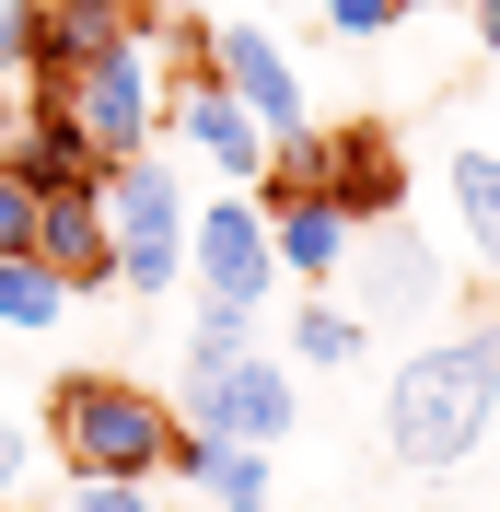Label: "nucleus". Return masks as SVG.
Instances as JSON below:
<instances>
[{
	"mask_svg": "<svg viewBox=\"0 0 500 512\" xmlns=\"http://www.w3.org/2000/svg\"><path fill=\"white\" fill-rule=\"evenodd\" d=\"M59 94H70V117H82V140H94L105 163L152 152V117H163V82H152V35H128L117 59H94L82 82H59Z\"/></svg>",
	"mask_w": 500,
	"mask_h": 512,
	"instance_id": "obj_8",
	"label": "nucleus"
},
{
	"mask_svg": "<svg viewBox=\"0 0 500 512\" xmlns=\"http://www.w3.org/2000/svg\"><path fill=\"white\" fill-rule=\"evenodd\" d=\"M187 280H198V303H245V315H268V291H280V245H268L256 187H210V198L187 210Z\"/></svg>",
	"mask_w": 500,
	"mask_h": 512,
	"instance_id": "obj_5",
	"label": "nucleus"
},
{
	"mask_svg": "<svg viewBox=\"0 0 500 512\" xmlns=\"http://www.w3.org/2000/svg\"><path fill=\"white\" fill-rule=\"evenodd\" d=\"M0 152H12V94H0Z\"/></svg>",
	"mask_w": 500,
	"mask_h": 512,
	"instance_id": "obj_26",
	"label": "nucleus"
},
{
	"mask_svg": "<svg viewBox=\"0 0 500 512\" xmlns=\"http://www.w3.org/2000/svg\"><path fill=\"white\" fill-rule=\"evenodd\" d=\"M35 256L70 280V303H82V291H117V245H105L94 187H70V198H47V210H35Z\"/></svg>",
	"mask_w": 500,
	"mask_h": 512,
	"instance_id": "obj_13",
	"label": "nucleus"
},
{
	"mask_svg": "<svg viewBox=\"0 0 500 512\" xmlns=\"http://www.w3.org/2000/svg\"><path fill=\"white\" fill-rule=\"evenodd\" d=\"M245 350H268V326H256L245 303H198V326H187V373H221V361H245Z\"/></svg>",
	"mask_w": 500,
	"mask_h": 512,
	"instance_id": "obj_19",
	"label": "nucleus"
},
{
	"mask_svg": "<svg viewBox=\"0 0 500 512\" xmlns=\"http://www.w3.org/2000/svg\"><path fill=\"white\" fill-rule=\"evenodd\" d=\"M477 59L500 70V0H477Z\"/></svg>",
	"mask_w": 500,
	"mask_h": 512,
	"instance_id": "obj_25",
	"label": "nucleus"
},
{
	"mask_svg": "<svg viewBox=\"0 0 500 512\" xmlns=\"http://www.w3.org/2000/svg\"><path fill=\"white\" fill-rule=\"evenodd\" d=\"M0 512H12V501H0Z\"/></svg>",
	"mask_w": 500,
	"mask_h": 512,
	"instance_id": "obj_27",
	"label": "nucleus"
},
{
	"mask_svg": "<svg viewBox=\"0 0 500 512\" xmlns=\"http://www.w3.org/2000/svg\"><path fill=\"white\" fill-rule=\"evenodd\" d=\"M396 24H407V0H326V35L338 47H384Z\"/></svg>",
	"mask_w": 500,
	"mask_h": 512,
	"instance_id": "obj_20",
	"label": "nucleus"
},
{
	"mask_svg": "<svg viewBox=\"0 0 500 512\" xmlns=\"http://www.w3.org/2000/svg\"><path fill=\"white\" fill-rule=\"evenodd\" d=\"M442 198H454V233H466V256L500 280V152H477V140H466V152L442 163Z\"/></svg>",
	"mask_w": 500,
	"mask_h": 512,
	"instance_id": "obj_16",
	"label": "nucleus"
},
{
	"mask_svg": "<svg viewBox=\"0 0 500 512\" xmlns=\"http://www.w3.org/2000/svg\"><path fill=\"white\" fill-rule=\"evenodd\" d=\"M326 291H338L361 326H431V315H442V291H454V268H442L419 233L384 222V233H361V245L338 256V280H326Z\"/></svg>",
	"mask_w": 500,
	"mask_h": 512,
	"instance_id": "obj_6",
	"label": "nucleus"
},
{
	"mask_svg": "<svg viewBox=\"0 0 500 512\" xmlns=\"http://www.w3.org/2000/svg\"><path fill=\"white\" fill-rule=\"evenodd\" d=\"M361 350H373V326L349 315L338 291H314V303H291V373H349Z\"/></svg>",
	"mask_w": 500,
	"mask_h": 512,
	"instance_id": "obj_17",
	"label": "nucleus"
},
{
	"mask_svg": "<svg viewBox=\"0 0 500 512\" xmlns=\"http://www.w3.org/2000/svg\"><path fill=\"white\" fill-rule=\"evenodd\" d=\"M175 431L187 419L128 373H59V396H47V443L70 454V478H140L152 489L175 466Z\"/></svg>",
	"mask_w": 500,
	"mask_h": 512,
	"instance_id": "obj_2",
	"label": "nucleus"
},
{
	"mask_svg": "<svg viewBox=\"0 0 500 512\" xmlns=\"http://www.w3.org/2000/svg\"><path fill=\"white\" fill-rule=\"evenodd\" d=\"M94 210H105V245H117V291L128 303H163L187 291V175L163 152H128L94 175Z\"/></svg>",
	"mask_w": 500,
	"mask_h": 512,
	"instance_id": "obj_3",
	"label": "nucleus"
},
{
	"mask_svg": "<svg viewBox=\"0 0 500 512\" xmlns=\"http://www.w3.org/2000/svg\"><path fill=\"white\" fill-rule=\"evenodd\" d=\"M59 512H163V501H152L140 478H70V501H59Z\"/></svg>",
	"mask_w": 500,
	"mask_h": 512,
	"instance_id": "obj_23",
	"label": "nucleus"
},
{
	"mask_svg": "<svg viewBox=\"0 0 500 512\" xmlns=\"http://www.w3.org/2000/svg\"><path fill=\"white\" fill-rule=\"evenodd\" d=\"M128 0H35V82H82L94 59L128 47Z\"/></svg>",
	"mask_w": 500,
	"mask_h": 512,
	"instance_id": "obj_11",
	"label": "nucleus"
},
{
	"mask_svg": "<svg viewBox=\"0 0 500 512\" xmlns=\"http://www.w3.org/2000/svg\"><path fill=\"white\" fill-rule=\"evenodd\" d=\"M35 82V0H0V94Z\"/></svg>",
	"mask_w": 500,
	"mask_h": 512,
	"instance_id": "obj_21",
	"label": "nucleus"
},
{
	"mask_svg": "<svg viewBox=\"0 0 500 512\" xmlns=\"http://www.w3.org/2000/svg\"><path fill=\"white\" fill-rule=\"evenodd\" d=\"M0 163H12L35 198H70V187H94V175H105V152L82 140V117H70L59 82H24V128H12V152H0Z\"/></svg>",
	"mask_w": 500,
	"mask_h": 512,
	"instance_id": "obj_9",
	"label": "nucleus"
},
{
	"mask_svg": "<svg viewBox=\"0 0 500 512\" xmlns=\"http://www.w3.org/2000/svg\"><path fill=\"white\" fill-rule=\"evenodd\" d=\"M256 210H268V245H280V280H338V256L361 245V222H349L338 198H256Z\"/></svg>",
	"mask_w": 500,
	"mask_h": 512,
	"instance_id": "obj_12",
	"label": "nucleus"
},
{
	"mask_svg": "<svg viewBox=\"0 0 500 512\" xmlns=\"http://www.w3.org/2000/svg\"><path fill=\"white\" fill-rule=\"evenodd\" d=\"M326 198H338V210H349L361 233H373V222H396V210H407V163H396V140H384V128H338Z\"/></svg>",
	"mask_w": 500,
	"mask_h": 512,
	"instance_id": "obj_14",
	"label": "nucleus"
},
{
	"mask_svg": "<svg viewBox=\"0 0 500 512\" xmlns=\"http://www.w3.org/2000/svg\"><path fill=\"white\" fill-rule=\"evenodd\" d=\"M489 419H500V315L454 326V338H431L384 373V454L419 466V478L466 466L489 443Z\"/></svg>",
	"mask_w": 500,
	"mask_h": 512,
	"instance_id": "obj_1",
	"label": "nucleus"
},
{
	"mask_svg": "<svg viewBox=\"0 0 500 512\" xmlns=\"http://www.w3.org/2000/svg\"><path fill=\"white\" fill-rule=\"evenodd\" d=\"M175 419H187V431H210V443L280 454L291 419H303V384H291L280 350H245V361H221V373H187V384H175Z\"/></svg>",
	"mask_w": 500,
	"mask_h": 512,
	"instance_id": "obj_4",
	"label": "nucleus"
},
{
	"mask_svg": "<svg viewBox=\"0 0 500 512\" xmlns=\"http://www.w3.org/2000/svg\"><path fill=\"white\" fill-rule=\"evenodd\" d=\"M163 478H187L210 512H268V501H280L268 454H245V443H210V431H175V466H163Z\"/></svg>",
	"mask_w": 500,
	"mask_h": 512,
	"instance_id": "obj_15",
	"label": "nucleus"
},
{
	"mask_svg": "<svg viewBox=\"0 0 500 512\" xmlns=\"http://www.w3.org/2000/svg\"><path fill=\"white\" fill-rule=\"evenodd\" d=\"M24 478H35V431L0 419V501H24Z\"/></svg>",
	"mask_w": 500,
	"mask_h": 512,
	"instance_id": "obj_24",
	"label": "nucleus"
},
{
	"mask_svg": "<svg viewBox=\"0 0 500 512\" xmlns=\"http://www.w3.org/2000/svg\"><path fill=\"white\" fill-rule=\"evenodd\" d=\"M198 70H210V82L245 105L268 140L314 128V94H303V70H291V47H280L268 24H210V35H198Z\"/></svg>",
	"mask_w": 500,
	"mask_h": 512,
	"instance_id": "obj_7",
	"label": "nucleus"
},
{
	"mask_svg": "<svg viewBox=\"0 0 500 512\" xmlns=\"http://www.w3.org/2000/svg\"><path fill=\"white\" fill-rule=\"evenodd\" d=\"M35 210H47V198H35L12 163H0V256H35Z\"/></svg>",
	"mask_w": 500,
	"mask_h": 512,
	"instance_id": "obj_22",
	"label": "nucleus"
},
{
	"mask_svg": "<svg viewBox=\"0 0 500 512\" xmlns=\"http://www.w3.org/2000/svg\"><path fill=\"white\" fill-rule=\"evenodd\" d=\"M59 315H70L59 268H47V256H0V326H12V338H47Z\"/></svg>",
	"mask_w": 500,
	"mask_h": 512,
	"instance_id": "obj_18",
	"label": "nucleus"
},
{
	"mask_svg": "<svg viewBox=\"0 0 500 512\" xmlns=\"http://www.w3.org/2000/svg\"><path fill=\"white\" fill-rule=\"evenodd\" d=\"M175 128L198 140V163H210L221 187H256V175H268V128H256L245 105L221 94L210 70H187V94H175Z\"/></svg>",
	"mask_w": 500,
	"mask_h": 512,
	"instance_id": "obj_10",
	"label": "nucleus"
}]
</instances>
